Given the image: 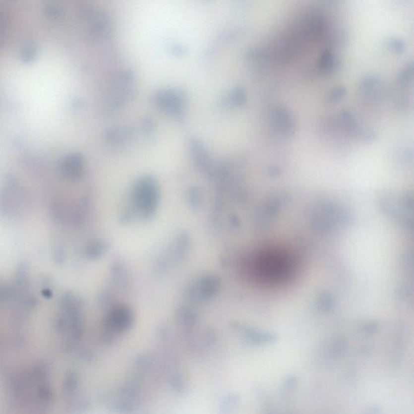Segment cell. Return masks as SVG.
Wrapping results in <instances>:
<instances>
[{
    "mask_svg": "<svg viewBox=\"0 0 414 414\" xmlns=\"http://www.w3.org/2000/svg\"><path fill=\"white\" fill-rule=\"evenodd\" d=\"M5 28H6V20H5L3 15L0 12V43H1V41L3 39Z\"/></svg>",
    "mask_w": 414,
    "mask_h": 414,
    "instance_id": "1",
    "label": "cell"
}]
</instances>
